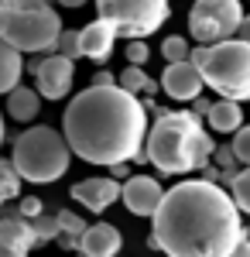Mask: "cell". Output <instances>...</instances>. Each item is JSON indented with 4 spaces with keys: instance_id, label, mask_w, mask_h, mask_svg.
I'll list each match as a JSON object with an SVG mask.
<instances>
[{
    "instance_id": "obj_33",
    "label": "cell",
    "mask_w": 250,
    "mask_h": 257,
    "mask_svg": "<svg viewBox=\"0 0 250 257\" xmlns=\"http://www.w3.org/2000/svg\"><path fill=\"white\" fill-rule=\"evenodd\" d=\"M236 38H240V41H247V45H250V14L243 18V24H240V31H236Z\"/></svg>"
},
{
    "instance_id": "obj_34",
    "label": "cell",
    "mask_w": 250,
    "mask_h": 257,
    "mask_svg": "<svg viewBox=\"0 0 250 257\" xmlns=\"http://www.w3.org/2000/svg\"><path fill=\"white\" fill-rule=\"evenodd\" d=\"M233 257H250V237L243 240V243H240V247H236V254Z\"/></svg>"
},
{
    "instance_id": "obj_23",
    "label": "cell",
    "mask_w": 250,
    "mask_h": 257,
    "mask_svg": "<svg viewBox=\"0 0 250 257\" xmlns=\"http://www.w3.org/2000/svg\"><path fill=\"white\" fill-rule=\"evenodd\" d=\"M230 196L236 199V206L250 216V165L243 172H236V178H233V185H230Z\"/></svg>"
},
{
    "instance_id": "obj_19",
    "label": "cell",
    "mask_w": 250,
    "mask_h": 257,
    "mask_svg": "<svg viewBox=\"0 0 250 257\" xmlns=\"http://www.w3.org/2000/svg\"><path fill=\"white\" fill-rule=\"evenodd\" d=\"M120 86L127 93H134V96H151V93H158V82L144 72V65H127L120 72Z\"/></svg>"
},
{
    "instance_id": "obj_35",
    "label": "cell",
    "mask_w": 250,
    "mask_h": 257,
    "mask_svg": "<svg viewBox=\"0 0 250 257\" xmlns=\"http://www.w3.org/2000/svg\"><path fill=\"white\" fill-rule=\"evenodd\" d=\"M55 4H62V7H82L86 0H55Z\"/></svg>"
},
{
    "instance_id": "obj_21",
    "label": "cell",
    "mask_w": 250,
    "mask_h": 257,
    "mask_svg": "<svg viewBox=\"0 0 250 257\" xmlns=\"http://www.w3.org/2000/svg\"><path fill=\"white\" fill-rule=\"evenodd\" d=\"M161 59H165V62H189V59H192L189 38H182V35L165 38V41H161Z\"/></svg>"
},
{
    "instance_id": "obj_28",
    "label": "cell",
    "mask_w": 250,
    "mask_h": 257,
    "mask_svg": "<svg viewBox=\"0 0 250 257\" xmlns=\"http://www.w3.org/2000/svg\"><path fill=\"white\" fill-rule=\"evenodd\" d=\"M216 168H223V172H230V175H236V151H233V144H226V148H216Z\"/></svg>"
},
{
    "instance_id": "obj_7",
    "label": "cell",
    "mask_w": 250,
    "mask_h": 257,
    "mask_svg": "<svg viewBox=\"0 0 250 257\" xmlns=\"http://www.w3.org/2000/svg\"><path fill=\"white\" fill-rule=\"evenodd\" d=\"M96 18L110 21L120 38L134 41L154 35L172 18V4L168 0H96Z\"/></svg>"
},
{
    "instance_id": "obj_17",
    "label": "cell",
    "mask_w": 250,
    "mask_h": 257,
    "mask_svg": "<svg viewBox=\"0 0 250 257\" xmlns=\"http://www.w3.org/2000/svg\"><path fill=\"white\" fill-rule=\"evenodd\" d=\"M209 127L216 131V134H236L240 127H243V110H240V103L236 99H216L209 110Z\"/></svg>"
},
{
    "instance_id": "obj_30",
    "label": "cell",
    "mask_w": 250,
    "mask_h": 257,
    "mask_svg": "<svg viewBox=\"0 0 250 257\" xmlns=\"http://www.w3.org/2000/svg\"><path fill=\"white\" fill-rule=\"evenodd\" d=\"M93 86H120V76H113L110 69H99L93 76Z\"/></svg>"
},
{
    "instance_id": "obj_11",
    "label": "cell",
    "mask_w": 250,
    "mask_h": 257,
    "mask_svg": "<svg viewBox=\"0 0 250 257\" xmlns=\"http://www.w3.org/2000/svg\"><path fill=\"white\" fill-rule=\"evenodd\" d=\"M202 69L195 62H168V69L161 72V89L178 103H192L202 96Z\"/></svg>"
},
{
    "instance_id": "obj_37",
    "label": "cell",
    "mask_w": 250,
    "mask_h": 257,
    "mask_svg": "<svg viewBox=\"0 0 250 257\" xmlns=\"http://www.w3.org/2000/svg\"><path fill=\"white\" fill-rule=\"evenodd\" d=\"M79 257H89V254H79Z\"/></svg>"
},
{
    "instance_id": "obj_9",
    "label": "cell",
    "mask_w": 250,
    "mask_h": 257,
    "mask_svg": "<svg viewBox=\"0 0 250 257\" xmlns=\"http://www.w3.org/2000/svg\"><path fill=\"white\" fill-rule=\"evenodd\" d=\"M72 79H76L72 59L52 52V55H45V59L38 62V72H35V82H38V86H35V89H38L45 99H65L72 93Z\"/></svg>"
},
{
    "instance_id": "obj_10",
    "label": "cell",
    "mask_w": 250,
    "mask_h": 257,
    "mask_svg": "<svg viewBox=\"0 0 250 257\" xmlns=\"http://www.w3.org/2000/svg\"><path fill=\"white\" fill-rule=\"evenodd\" d=\"M120 202H123L127 213H134V216H154V213L161 209V202H165V189H161V182L151 178V175H131L123 182Z\"/></svg>"
},
{
    "instance_id": "obj_15",
    "label": "cell",
    "mask_w": 250,
    "mask_h": 257,
    "mask_svg": "<svg viewBox=\"0 0 250 257\" xmlns=\"http://www.w3.org/2000/svg\"><path fill=\"white\" fill-rule=\"evenodd\" d=\"M120 247H123V237H120V230H116V226H110V223H93V226L82 233L79 254H89V257H120Z\"/></svg>"
},
{
    "instance_id": "obj_18",
    "label": "cell",
    "mask_w": 250,
    "mask_h": 257,
    "mask_svg": "<svg viewBox=\"0 0 250 257\" xmlns=\"http://www.w3.org/2000/svg\"><path fill=\"white\" fill-rule=\"evenodd\" d=\"M41 93L38 89H28V86H18L14 93H7V113L21 123H28V120H35L41 113Z\"/></svg>"
},
{
    "instance_id": "obj_24",
    "label": "cell",
    "mask_w": 250,
    "mask_h": 257,
    "mask_svg": "<svg viewBox=\"0 0 250 257\" xmlns=\"http://www.w3.org/2000/svg\"><path fill=\"white\" fill-rule=\"evenodd\" d=\"M31 226H35V237H38V247L41 243H52V240L62 237V226H58V216H38L31 219Z\"/></svg>"
},
{
    "instance_id": "obj_1",
    "label": "cell",
    "mask_w": 250,
    "mask_h": 257,
    "mask_svg": "<svg viewBox=\"0 0 250 257\" xmlns=\"http://www.w3.org/2000/svg\"><path fill=\"white\" fill-rule=\"evenodd\" d=\"M151 223L148 247L168 257H233L247 240L236 199L209 178L172 185Z\"/></svg>"
},
{
    "instance_id": "obj_20",
    "label": "cell",
    "mask_w": 250,
    "mask_h": 257,
    "mask_svg": "<svg viewBox=\"0 0 250 257\" xmlns=\"http://www.w3.org/2000/svg\"><path fill=\"white\" fill-rule=\"evenodd\" d=\"M18 192H21V172L14 168V161L0 158V206L18 199Z\"/></svg>"
},
{
    "instance_id": "obj_5",
    "label": "cell",
    "mask_w": 250,
    "mask_h": 257,
    "mask_svg": "<svg viewBox=\"0 0 250 257\" xmlns=\"http://www.w3.org/2000/svg\"><path fill=\"white\" fill-rule=\"evenodd\" d=\"M11 161L21 172L24 182H35V185H48L69 172V161H72V148L65 134H58L55 127H45L35 123L28 131H21L14 138L11 148Z\"/></svg>"
},
{
    "instance_id": "obj_8",
    "label": "cell",
    "mask_w": 250,
    "mask_h": 257,
    "mask_svg": "<svg viewBox=\"0 0 250 257\" xmlns=\"http://www.w3.org/2000/svg\"><path fill=\"white\" fill-rule=\"evenodd\" d=\"M243 24L240 0H195L189 11V35L199 45H219L236 38Z\"/></svg>"
},
{
    "instance_id": "obj_25",
    "label": "cell",
    "mask_w": 250,
    "mask_h": 257,
    "mask_svg": "<svg viewBox=\"0 0 250 257\" xmlns=\"http://www.w3.org/2000/svg\"><path fill=\"white\" fill-rule=\"evenodd\" d=\"M58 55H65V59H72L76 62L79 55H82V41H79V31H62V38H58V48H55Z\"/></svg>"
},
{
    "instance_id": "obj_29",
    "label": "cell",
    "mask_w": 250,
    "mask_h": 257,
    "mask_svg": "<svg viewBox=\"0 0 250 257\" xmlns=\"http://www.w3.org/2000/svg\"><path fill=\"white\" fill-rule=\"evenodd\" d=\"M18 216H24V219H38V216H45V206H41V199H38V196H24V199H21V206H18Z\"/></svg>"
},
{
    "instance_id": "obj_6",
    "label": "cell",
    "mask_w": 250,
    "mask_h": 257,
    "mask_svg": "<svg viewBox=\"0 0 250 257\" xmlns=\"http://www.w3.org/2000/svg\"><path fill=\"white\" fill-rule=\"evenodd\" d=\"M202 69V79L223 99L243 103L250 99V45L240 38L219 41V45H195L192 59Z\"/></svg>"
},
{
    "instance_id": "obj_13",
    "label": "cell",
    "mask_w": 250,
    "mask_h": 257,
    "mask_svg": "<svg viewBox=\"0 0 250 257\" xmlns=\"http://www.w3.org/2000/svg\"><path fill=\"white\" fill-rule=\"evenodd\" d=\"M38 247L35 226L24 216H4L0 219V257H28Z\"/></svg>"
},
{
    "instance_id": "obj_14",
    "label": "cell",
    "mask_w": 250,
    "mask_h": 257,
    "mask_svg": "<svg viewBox=\"0 0 250 257\" xmlns=\"http://www.w3.org/2000/svg\"><path fill=\"white\" fill-rule=\"evenodd\" d=\"M116 28L110 24V21H89L82 31H79V41H82V59H89V62H96V65H103V62L113 55V45H116Z\"/></svg>"
},
{
    "instance_id": "obj_26",
    "label": "cell",
    "mask_w": 250,
    "mask_h": 257,
    "mask_svg": "<svg viewBox=\"0 0 250 257\" xmlns=\"http://www.w3.org/2000/svg\"><path fill=\"white\" fill-rule=\"evenodd\" d=\"M123 55H127L131 65H144V62L151 59V48H148V41H144V38H134V41H127Z\"/></svg>"
},
{
    "instance_id": "obj_2",
    "label": "cell",
    "mask_w": 250,
    "mask_h": 257,
    "mask_svg": "<svg viewBox=\"0 0 250 257\" xmlns=\"http://www.w3.org/2000/svg\"><path fill=\"white\" fill-rule=\"evenodd\" d=\"M148 131L144 99L123 86H89L69 99L62 113V134L72 155L106 168L141 158Z\"/></svg>"
},
{
    "instance_id": "obj_16",
    "label": "cell",
    "mask_w": 250,
    "mask_h": 257,
    "mask_svg": "<svg viewBox=\"0 0 250 257\" xmlns=\"http://www.w3.org/2000/svg\"><path fill=\"white\" fill-rule=\"evenodd\" d=\"M24 52H18L11 41L0 38V93H14L21 86V76H24Z\"/></svg>"
},
{
    "instance_id": "obj_12",
    "label": "cell",
    "mask_w": 250,
    "mask_h": 257,
    "mask_svg": "<svg viewBox=\"0 0 250 257\" xmlns=\"http://www.w3.org/2000/svg\"><path fill=\"white\" fill-rule=\"evenodd\" d=\"M120 196H123V185H120L113 175H106V178H103V175L82 178V182L72 185V199L82 202L89 213H103V209H110L113 202H120Z\"/></svg>"
},
{
    "instance_id": "obj_22",
    "label": "cell",
    "mask_w": 250,
    "mask_h": 257,
    "mask_svg": "<svg viewBox=\"0 0 250 257\" xmlns=\"http://www.w3.org/2000/svg\"><path fill=\"white\" fill-rule=\"evenodd\" d=\"M55 216H58V226H62V237L82 240V233L89 230V226H86V219H82V216H76L72 209H58Z\"/></svg>"
},
{
    "instance_id": "obj_38",
    "label": "cell",
    "mask_w": 250,
    "mask_h": 257,
    "mask_svg": "<svg viewBox=\"0 0 250 257\" xmlns=\"http://www.w3.org/2000/svg\"><path fill=\"white\" fill-rule=\"evenodd\" d=\"M0 4H7V0H0Z\"/></svg>"
},
{
    "instance_id": "obj_4",
    "label": "cell",
    "mask_w": 250,
    "mask_h": 257,
    "mask_svg": "<svg viewBox=\"0 0 250 257\" xmlns=\"http://www.w3.org/2000/svg\"><path fill=\"white\" fill-rule=\"evenodd\" d=\"M62 18L48 0H7L0 4V38L24 55L55 52L62 38Z\"/></svg>"
},
{
    "instance_id": "obj_32",
    "label": "cell",
    "mask_w": 250,
    "mask_h": 257,
    "mask_svg": "<svg viewBox=\"0 0 250 257\" xmlns=\"http://www.w3.org/2000/svg\"><path fill=\"white\" fill-rule=\"evenodd\" d=\"M110 175L127 182V178H131V165H127V161H120V165H113V168H110Z\"/></svg>"
},
{
    "instance_id": "obj_36",
    "label": "cell",
    "mask_w": 250,
    "mask_h": 257,
    "mask_svg": "<svg viewBox=\"0 0 250 257\" xmlns=\"http://www.w3.org/2000/svg\"><path fill=\"white\" fill-rule=\"evenodd\" d=\"M0 144H4V113H0Z\"/></svg>"
},
{
    "instance_id": "obj_3",
    "label": "cell",
    "mask_w": 250,
    "mask_h": 257,
    "mask_svg": "<svg viewBox=\"0 0 250 257\" xmlns=\"http://www.w3.org/2000/svg\"><path fill=\"white\" fill-rule=\"evenodd\" d=\"M144 155L161 175H189L209 168L216 144L206 134L202 117H195L192 110H161L148 131Z\"/></svg>"
},
{
    "instance_id": "obj_27",
    "label": "cell",
    "mask_w": 250,
    "mask_h": 257,
    "mask_svg": "<svg viewBox=\"0 0 250 257\" xmlns=\"http://www.w3.org/2000/svg\"><path fill=\"white\" fill-rule=\"evenodd\" d=\"M230 144H233V151H236V158L243 161V168H247L250 165V127H240Z\"/></svg>"
},
{
    "instance_id": "obj_31",
    "label": "cell",
    "mask_w": 250,
    "mask_h": 257,
    "mask_svg": "<svg viewBox=\"0 0 250 257\" xmlns=\"http://www.w3.org/2000/svg\"><path fill=\"white\" fill-rule=\"evenodd\" d=\"M209 110H212V103H209V99H202V96L192 99V113H195V117H209Z\"/></svg>"
}]
</instances>
